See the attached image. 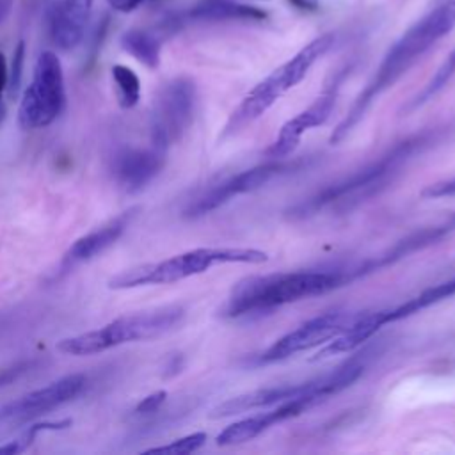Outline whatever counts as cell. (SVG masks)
<instances>
[{"instance_id": "cell-21", "label": "cell", "mask_w": 455, "mask_h": 455, "mask_svg": "<svg viewBox=\"0 0 455 455\" xmlns=\"http://www.w3.org/2000/svg\"><path fill=\"white\" fill-rule=\"evenodd\" d=\"M121 46L140 64H144L149 69L158 68L160 64V41L155 34L140 30V28H132L123 34L121 37Z\"/></svg>"}, {"instance_id": "cell-26", "label": "cell", "mask_w": 455, "mask_h": 455, "mask_svg": "<svg viewBox=\"0 0 455 455\" xmlns=\"http://www.w3.org/2000/svg\"><path fill=\"white\" fill-rule=\"evenodd\" d=\"M71 427V419H59V421H41V423H34L27 428V432L23 434L21 439H18L21 443L23 448H27L36 437L37 434L41 432H46V430H62V428H68Z\"/></svg>"}, {"instance_id": "cell-29", "label": "cell", "mask_w": 455, "mask_h": 455, "mask_svg": "<svg viewBox=\"0 0 455 455\" xmlns=\"http://www.w3.org/2000/svg\"><path fill=\"white\" fill-rule=\"evenodd\" d=\"M423 197L427 199H439V197H446V196H455V176L450 180H443L437 183L428 185L423 192Z\"/></svg>"}, {"instance_id": "cell-19", "label": "cell", "mask_w": 455, "mask_h": 455, "mask_svg": "<svg viewBox=\"0 0 455 455\" xmlns=\"http://www.w3.org/2000/svg\"><path fill=\"white\" fill-rule=\"evenodd\" d=\"M267 14L258 7L236 4L229 0H204L196 4L185 12L187 20L192 21H229V20H263Z\"/></svg>"}, {"instance_id": "cell-5", "label": "cell", "mask_w": 455, "mask_h": 455, "mask_svg": "<svg viewBox=\"0 0 455 455\" xmlns=\"http://www.w3.org/2000/svg\"><path fill=\"white\" fill-rule=\"evenodd\" d=\"M185 316L181 306H165L119 316L100 329L62 338L55 348L68 355H94L114 347L158 338L176 327Z\"/></svg>"}, {"instance_id": "cell-13", "label": "cell", "mask_w": 455, "mask_h": 455, "mask_svg": "<svg viewBox=\"0 0 455 455\" xmlns=\"http://www.w3.org/2000/svg\"><path fill=\"white\" fill-rule=\"evenodd\" d=\"M336 96H338V84L327 87L306 110H302L295 117L288 119L281 126L275 140L267 149V155L270 158H283V156H288L290 153H293L295 148L299 146L300 137L307 130L323 124L331 117L334 103H336Z\"/></svg>"}, {"instance_id": "cell-4", "label": "cell", "mask_w": 455, "mask_h": 455, "mask_svg": "<svg viewBox=\"0 0 455 455\" xmlns=\"http://www.w3.org/2000/svg\"><path fill=\"white\" fill-rule=\"evenodd\" d=\"M268 254L247 247H199L158 263H146L126 268L108 281V288L128 290L148 284H171L210 270L219 263H263Z\"/></svg>"}, {"instance_id": "cell-30", "label": "cell", "mask_w": 455, "mask_h": 455, "mask_svg": "<svg viewBox=\"0 0 455 455\" xmlns=\"http://www.w3.org/2000/svg\"><path fill=\"white\" fill-rule=\"evenodd\" d=\"M114 11H119V12H132L135 11L142 0H105Z\"/></svg>"}, {"instance_id": "cell-16", "label": "cell", "mask_w": 455, "mask_h": 455, "mask_svg": "<svg viewBox=\"0 0 455 455\" xmlns=\"http://www.w3.org/2000/svg\"><path fill=\"white\" fill-rule=\"evenodd\" d=\"M94 0H59L50 18V36L57 48L69 52L76 48L92 12Z\"/></svg>"}, {"instance_id": "cell-34", "label": "cell", "mask_w": 455, "mask_h": 455, "mask_svg": "<svg viewBox=\"0 0 455 455\" xmlns=\"http://www.w3.org/2000/svg\"><path fill=\"white\" fill-rule=\"evenodd\" d=\"M12 5H14V0H0V25L9 18Z\"/></svg>"}, {"instance_id": "cell-31", "label": "cell", "mask_w": 455, "mask_h": 455, "mask_svg": "<svg viewBox=\"0 0 455 455\" xmlns=\"http://www.w3.org/2000/svg\"><path fill=\"white\" fill-rule=\"evenodd\" d=\"M7 80H9V68H7L4 53L0 52V100H2L4 91L7 89Z\"/></svg>"}, {"instance_id": "cell-8", "label": "cell", "mask_w": 455, "mask_h": 455, "mask_svg": "<svg viewBox=\"0 0 455 455\" xmlns=\"http://www.w3.org/2000/svg\"><path fill=\"white\" fill-rule=\"evenodd\" d=\"M338 393L339 391L332 375L325 373L315 380H307L302 384L259 387V389H252L249 393H242L238 396L228 398L226 402L212 409L210 418L217 419V418H228L242 412H252L259 409H272L275 405L295 402V400H306L315 407L316 403Z\"/></svg>"}, {"instance_id": "cell-20", "label": "cell", "mask_w": 455, "mask_h": 455, "mask_svg": "<svg viewBox=\"0 0 455 455\" xmlns=\"http://www.w3.org/2000/svg\"><path fill=\"white\" fill-rule=\"evenodd\" d=\"M455 295V277L450 279V281H444V283H439L432 288H427L423 290L419 295L409 299L407 302L393 307V309H387V323L391 322H398L402 318H407L425 307H430L448 297Z\"/></svg>"}, {"instance_id": "cell-7", "label": "cell", "mask_w": 455, "mask_h": 455, "mask_svg": "<svg viewBox=\"0 0 455 455\" xmlns=\"http://www.w3.org/2000/svg\"><path fill=\"white\" fill-rule=\"evenodd\" d=\"M196 98V84L187 76L172 78L160 89L149 117L153 146L167 151L185 135L194 119Z\"/></svg>"}, {"instance_id": "cell-6", "label": "cell", "mask_w": 455, "mask_h": 455, "mask_svg": "<svg viewBox=\"0 0 455 455\" xmlns=\"http://www.w3.org/2000/svg\"><path fill=\"white\" fill-rule=\"evenodd\" d=\"M64 71L53 52H43L34 66L32 82L23 91L18 107V123L23 130L50 126L64 110Z\"/></svg>"}, {"instance_id": "cell-12", "label": "cell", "mask_w": 455, "mask_h": 455, "mask_svg": "<svg viewBox=\"0 0 455 455\" xmlns=\"http://www.w3.org/2000/svg\"><path fill=\"white\" fill-rule=\"evenodd\" d=\"M164 149L151 148H123L112 160V174L116 183L128 194H135L149 185L165 165Z\"/></svg>"}, {"instance_id": "cell-25", "label": "cell", "mask_w": 455, "mask_h": 455, "mask_svg": "<svg viewBox=\"0 0 455 455\" xmlns=\"http://www.w3.org/2000/svg\"><path fill=\"white\" fill-rule=\"evenodd\" d=\"M23 62H25V43L20 41L18 46L14 48L11 68H9V80H7V89L11 94H16L20 89L21 75H23Z\"/></svg>"}, {"instance_id": "cell-3", "label": "cell", "mask_w": 455, "mask_h": 455, "mask_svg": "<svg viewBox=\"0 0 455 455\" xmlns=\"http://www.w3.org/2000/svg\"><path fill=\"white\" fill-rule=\"evenodd\" d=\"M347 281H350V274L341 270H300L245 277L233 286L224 315L240 318L267 313L284 304L331 291Z\"/></svg>"}, {"instance_id": "cell-28", "label": "cell", "mask_w": 455, "mask_h": 455, "mask_svg": "<svg viewBox=\"0 0 455 455\" xmlns=\"http://www.w3.org/2000/svg\"><path fill=\"white\" fill-rule=\"evenodd\" d=\"M165 398H167V391H164V389H158V391H155V393L144 396V398L137 403L135 414H151V412H156V411L162 407V403L165 402Z\"/></svg>"}, {"instance_id": "cell-9", "label": "cell", "mask_w": 455, "mask_h": 455, "mask_svg": "<svg viewBox=\"0 0 455 455\" xmlns=\"http://www.w3.org/2000/svg\"><path fill=\"white\" fill-rule=\"evenodd\" d=\"M299 165H300V162H291V164L290 162H286V164L284 162H270V164H263V165H256L252 169L242 171V172L210 187L206 192H203L196 201H192L185 208L183 215L188 219H197V217L208 215L213 210L226 204L228 201H231L233 197L258 190L259 187L267 185L275 176L293 171Z\"/></svg>"}, {"instance_id": "cell-27", "label": "cell", "mask_w": 455, "mask_h": 455, "mask_svg": "<svg viewBox=\"0 0 455 455\" xmlns=\"http://www.w3.org/2000/svg\"><path fill=\"white\" fill-rule=\"evenodd\" d=\"M32 366H34V361H20L16 364L2 368L0 370V387H5L9 384H12L14 380H18L21 375L30 371Z\"/></svg>"}, {"instance_id": "cell-18", "label": "cell", "mask_w": 455, "mask_h": 455, "mask_svg": "<svg viewBox=\"0 0 455 455\" xmlns=\"http://www.w3.org/2000/svg\"><path fill=\"white\" fill-rule=\"evenodd\" d=\"M387 323V309H379L371 313H359V316L338 336L327 341L323 348L313 357V359H325L338 354L354 352L361 345H364L368 339H371L377 331Z\"/></svg>"}, {"instance_id": "cell-10", "label": "cell", "mask_w": 455, "mask_h": 455, "mask_svg": "<svg viewBox=\"0 0 455 455\" xmlns=\"http://www.w3.org/2000/svg\"><path fill=\"white\" fill-rule=\"evenodd\" d=\"M359 313H348V311H331L325 315H318L306 323L299 325L297 329L290 331L277 341H274L259 357V363H275L283 361L290 355H295L299 352H306L309 348H315L318 345L327 343L339 332H343Z\"/></svg>"}, {"instance_id": "cell-1", "label": "cell", "mask_w": 455, "mask_h": 455, "mask_svg": "<svg viewBox=\"0 0 455 455\" xmlns=\"http://www.w3.org/2000/svg\"><path fill=\"white\" fill-rule=\"evenodd\" d=\"M455 28V0H446L427 16L416 21L400 39L387 50L373 78L361 91L348 114L331 133V142L339 144L366 116L371 103L389 89L430 46Z\"/></svg>"}, {"instance_id": "cell-33", "label": "cell", "mask_w": 455, "mask_h": 455, "mask_svg": "<svg viewBox=\"0 0 455 455\" xmlns=\"http://www.w3.org/2000/svg\"><path fill=\"white\" fill-rule=\"evenodd\" d=\"M25 448L21 446V443L16 439V441H9L7 444H2L0 446V453H11V455H14V453H21Z\"/></svg>"}, {"instance_id": "cell-24", "label": "cell", "mask_w": 455, "mask_h": 455, "mask_svg": "<svg viewBox=\"0 0 455 455\" xmlns=\"http://www.w3.org/2000/svg\"><path fill=\"white\" fill-rule=\"evenodd\" d=\"M206 443V434L204 432H194L185 437H180L169 444L164 446H155L146 450L144 453H165V455H187L197 451L203 444Z\"/></svg>"}, {"instance_id": "cell-22", "label": "cell", "mask_w": 455, "mask_h": 455, "mask_svg": "<svg viewBox=\"0 0 455 455\" xmlns=\"http://www.w3.org/2000/svg\"><path fill=\"white\" fill-rule=\"evenodd\" d=\"M112 80L117 101L123 108H133L140 100V80L133 69L123 64L112 68Z\"/></svg>"}, {"instance_id": "cell-2", "label": "cell", "mask_w": 455, "mask_h": 455, "mask_svg": "<svg viewBox=\"0 0 455 455\" xmlns=\"http://www.w3.org/2000/svg\"><path fill=\"white\" fill-rule=\"evenodd\" d=\"M439 137V130H425L421 133L411 135L384 155H380L371 164L352 172L350 176L322 188L306 201L297 203L291 210V217H311L322 210L347 212L364 203L366 199L382 192L400 172V169L418 153L427 149Z\"/></svg>"}, {"instance_id": "cell-23", "label": "cell", "mask_w": 455, "mask_h": 455, "mask_svg": "<svg viewBox=\"0 0 455 455\" xmlns=\"http://www.w3.org/2000/svg\"><path fill=\"white\" fill-rule=\"evenodd\" d=\"M453 76H455V50L444 59V62L439 66V69L434 73V76L428 80V84L423 87V91L414 96V100L407 105L405 112L416 110L418 107L425 105V103H427L428 100H432Z\"/></svg>"}, {"instance_id": "cell-14", "label": "cell", "mask_w": 455, "mask_h": 455, "mask_svg": "<svg viewBox=\"0 0 455 455\" xmlns=\"http://www.w3.org/2000/svg\"><path fill=\"white\" fill-rule=\"evenodd\" d=\"M288 91V85L281 75L279 69H274L267 78H263L258 85H254L243 100L238 103V107L231 112L224 130L222 139L236 133L249 123L256 121L261 114H265L284 92Z\"/></svg>"}, {"instance_id": "cell-15", "label": "cell", "mask_w": 455, "mask_h": 455, "mask_svg": "<svg viewBox=\"0 0 455 455\" xmlns=\"http://www.w3.org/2000/svg\"><path fill=\"white\" fill-rule=\"evenodd\" d=\"M311 409V405L304 400H295V402H286L281 405H275L268 409L267 412H259L249 418H243L240 421H235L228 425L219 435H217V444L219 446H233V444H242L247 443L259 434H263L267 428L274 427L275 423H281L284 419L295 418L302 412Z\"/></svg>"}, {"instance_id": "cell-11", "label": "cell", "mask_w": 455, "mask_h": 455, "mask_svg": "<svg viewBox=\"0 0 455 455\" xmlns=\"http://www.w3.org/2000/svg\"><path fill=\"white\" fill-rule=\"evenodd\" d=\"M85 386V375L60 377L28 395L0 407V423H25L73 400Z\"/></svg>"}, {"instance_id": "cell-32", "label": "cell", "mask_w": 455, "mask_h": 455, "mask_svg": "<svg viewBox=\"0 0 455 455\" xmlns=\"http://www.w3.org/2000/svg\"><path fill=\"white\" fill-rule=\"evenodd\" d=\"M290 4H293L297 9L300 11H318L320 7V2L318 0H288Z\"/></svg>"}, {"instance_id": "cell-17", "label": "cell", "mask_w": 455, "mask_h": 455, "mask_svg": "<svg viewBox=\"0 0 455 455\" xmlns=\"http://www.w3.org/2000/svg\"><path fill=\"white\" fill-rule=\"evenodd\" d=\"M135 213H137V208H130V210L119 213L117 217L110 219L107 224L76 238L71 243V247L64 252L62 263L68 267H73V265L89 261V259L100 256L101 252H105L110 245H114L121 238V235L126 231V228L133 220Z\"/></svg>"}]
</instances>
